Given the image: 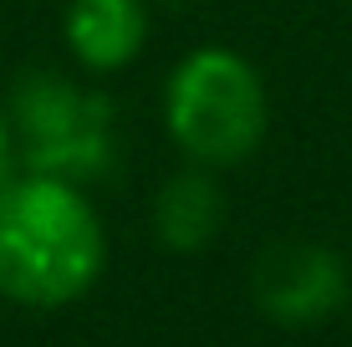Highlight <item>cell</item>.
<instances>
[{
    "label": "cell",
    "mask_w": 352,
    "mask_h": 347,
    "mask_svg": "<svg viewBox=\"0 0 352 347\" xmlns=\"http://www.w3.org/2000/svg\"><path fill=\"white\" fill-rule=\"evenodd\" d=\"M148 41V10L143 0H72L67 10V46L82 67L118 71Z\"/></svg>",
    "instance_id": "cell-5"
},
{
    "label": "cell",
    "mask_w": 352,
    "mask_h": 347,
    "mask_svg": "<svg viewBox=\"0 0 352 347\" xmlns=\"http://www.w3.org/2000/svg\"><path fill=\"white\" fill-rule=\"evenodd\" d=\"M10 143H16V138H10V123L0 117V184L10 179Z\"/></svg>",
    "instance_id": "cell-7"
},
{
    "label": "cell",
    "mask_w": 352,
    "mask_h": 347,
    "mask_svg": "<svg viewBox=\"0 0 352 347\" xmlns=\"http://www.w3.org/2000/svg\"><path fill=\"white\" fill-rule=\"evenodd\" d=\"M250 296L281 327H317L347 302V266L337 250L311 240L271 245L250 271Z\"/></svg>",
    "instance_id": "cell-4"
},
{
    "label": "cell",
    "mask_w": 352,
    "mask_h": 347,
    "mask_svg": "<svg viewBox=\"0 0 352 347\" xmlns=\"http://www.w3.org/2000/svg\"><path fill=\"white\" fill-rule=\"evenodd\" d=\"M107 256L102 225L67 179H6L0 184V296L21 306L77 302Z\"/></svg>",
    "instance_id": "cell-1"
},
{
    "label": "cell",
    "mask_w": 352,
    "mask_h": 347,
    "mask_svg": "<svg viewBox=\"0 0 352 347\" xmlns=\"http://www.w3.org/2000/svg\"><path fill=\"white\" fill-rule=\"evenodd\" d=\"M164 5H174V0H164Z\"/></svg>",
    "instance_id": "cell-8"
},
{
    "label": "cell",
    "mask_w": 352,
    "mask_h": 347,
    "mask_svg": "<svg viewBox=\"0 0 352 347\" xmlns=\"http://www.w3.org/2000/svg\"><path fill=\"white\" fill-rule=\"evenodd\" d=\"M10 138L31 174L87 184L113 169V102L56 71H26L10 87Z\"/></svg>",
    "instance_id": "cell-3"
},
{
    "label": "cell",
    "mask_w": 352,
    "mask_h": 347,
    "mask_svg": "<svg viewBox=\"0 0 352 347\" xmlns=\"http://www.w3.org/2000/svg\"><path fill=\"white\" fill-rule=\"evenodd\" d=\"M168 133L199 169H225L265 138V87L245 56L225 46L189 52L168 77Z\"/></svg>",
    "instance_id": "cell-2"
},
{
    "label": "cell",
    "mask_w": 352,
    "mask_h": 347,
    "mask_svg": "<svg viewBox=\"0 0 352 347\" xmlns=\"http://www.w3.org/2000/svg\"><path fill=\"white\" fill-rule=\"evenodd\" d=\"M225 220V194L204 169L174 174L153 199V225L168 250H204Z\"/></svg>",
    "instance_id": "cell-6"
}]
</instances>
